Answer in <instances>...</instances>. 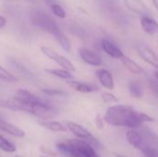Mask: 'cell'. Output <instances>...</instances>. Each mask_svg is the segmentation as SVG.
<instances>
[{
	"label": "cell",
	"mask_w": 158,
	"mask_h": 157,
	"mask_svg": "<svg viewBox=\"0 0 158 157\" xmlns=\"http://www.w3.org/2000/svg\"><path fill=\"white\" fill-rule=\"evenodd\" d=\"M101 98L106 103H117L118 101V99L113 93L108 92H103L101 93Z\"/></svg>",
	"instance_id": "28"
},
{
	"label": "cell",
	"mask_w": 158,
	"mask_h": 157,
	"mask_svg": "<svg viewBox=\"0 0 158 157\" xmlns=\"http://www.w3.org/2000/svg\"><path fill=\"white\" fill-rule=\"evenodd\" d=\"M104 120L112 126L135 129L141 127L143 123L152 122L154 119L147 114L136 111L131 105H116L106 110Z\"/></svg>",
	"instance_id": "1"
},
{
	"label": "cell",
	"mask_w": 158,
	"mask_h": 157,
	"mask_svg": "<svg viewBox=\"0 0 158 157\" xmlns=\"http://www.w3.org/2000/svg\"><path fill=\"white\" fill-rule=\"evenodd\" d=\"M31 20L33 26L43 30L55 36L56 33L61 31L60 28L55 21V19L43 10H34L31 15Z\"/></svg>",
	"instance_id": "3"
},
{
	"label": "cell",
	"mask_w": 158,
	"mask_h": 157,
	"mask_svg": "<svg viewBox=\"0 0 158 157\" xmlns=\"http://www.w3.org/2000/svg\"><path fill=\"white\" fill-rule=\"evenodd\" d=\"M7 1H8V0H7ZM29 1H30V0H29Z\"/></svg>",
	"instance_id": "38"
},
{
	"label": "cell",
	"mask_w": 158,
	"mask_h": 157,
	"mask_svg": "<svg viewBox=\"0 0 158 157\" xmlns=\"http://www.w3.org/2000/svg\"><path fill=\"white\" fill-rule=\"evenodd\" d=\"M44 72L48 73L49 75H53L56 78L63 79V80H72L74 76L71 74L70 71L64 69V68H44Z\"/></svg>",
	"instance_id": "18"
},
{
	"label": "cell",
	"mask_w": 158,
	"mask_h": 157,
	"mask_svg": "<svg viewBox=\"0 0 158 157\" xmlns=\"http://www.w3.org/2000/svg\"><path fill=\"white\" fill-rule=\"evenodd\" d=\"M141 26L144 32L149 35H156L158 33V22L148 15H143L141 18Z\"/></svg>",
	"instance_id": "11"
},
{
	"label": "cell",
	"mask_w": 158,
	"mask_h": 157,
	"mask_svg": "<svg viewBox=\"0 0 158 157\" xmlns=\"http://www.w3.org/2000/svg\"><path fill=\"white\" fill-rule=\"evenodd\" d=\"M139 132L143 136V143L158 147V137L156 136V134L154 131H152L149 128H146V127L142 128Z\"/></svg>",
	"instance_id": "16"
},
{
	"label": "cell",
	"mask_w": 158,
	"mask_h": 157,
	"mask_svg": "<svg viewBox=\"0 0 158 157\" xmlns=\"http://www.w3.org/2000/svg\"><path fill=\"white\" fill-rule=\"evenodd\" d=\"M54 37H55L56 41L60 44V46L63 50H65L66 52H70V49H71L70 41L62 31H59Z\"/></svg>",
	"instance_id": "22"
},
{
	"label": "cell",
	"mask_w": 158,
	"mask_h": 157,
	"mask_svg": "<svg viewBox=\"0 0 158 157\" xmlns=\"http://www.w3.org/2000/svg\"><path fill=\"white\" fill-rule=\"evenodd\" d=\"M10 64H11V66H12L19 73H20L24 78L28 79L29 81H34V80H35V79H34V75H33L31 72H30V70H28V68H27L26 67H24L20 62H19V61H17V60H11Z\"/></svg>",
	"instance_id": "20"
},
{
	"label": "cell",
	"mask_w": 158,
	"mask_h": 157,
	"mask_svg": "<svg viewBox=\"0 0 158 157\" xmlns=\"http://www.w3.org/2000/svg\"><path fill=\"white\" fill-rule=\"evenodd\" d=\"M0 107L4 109H9L14 111V106L11 101V98H3L0 97Z\"/></svg>",
	"instance_id": "29"
},
{
	"label": "cell",
	"mask_w": 158,
	"mask_h": 157,
	"mask_svg": "<svg viewBox=\"0 0 158 157\" xmlns=\"http://www.w3.org/2000/svg\"><path fill=\"white\" fill-rule=\"evenodd\" d=\"M15 157H25V156H23V155H17Z\"/></svg>",
	"instance_id": "37"
},
{
	"label": "cell",
	"mask_w": 158,
	"mask_h": 157,
	"mask_svg": "<svg viewBox=\"0 0 158 157\" xmlns=\"http://www.w3.org/2000/svg\"><path fill=\"white\" fill-rule=\"evenodd\" d=\"M42 92L48 96H60V97H65L68 95V93L60 89H52V88H44L42 90Z\"/></svg>",
	"instance_id": "26"
},
{
	"label": "cell",
	"mask_w": 158,
	"mask_h": 157,
	"mask_svg": "<svg viewBox=\"0 0 158 157\" xmlns=\"http://www.w3.org/2000/svg\"><path fill=\"white\" fill-rule=\"evenodd\" d=\"M16 97L19 98V100H21L22 102L26 103L30 106H31L32 111H33L32 115H34V108H35V106L38 104L43 102L39 97H37L32 93H31V92H29L28 90H25V89H19L17 91V93H16Z\"/></svg>",
	"instance_id": "6"
},
{
	"label": "cell",
	"mask_w": 158,
	"mask_h": 157,
	"mask_svg": "<svg viewBox=\"0 0 158 157\" xmlns=\"http://www.w3.org/2000/svg\"><path fill=\"white\" fill-rule=\"evenodd\" d=\"M126 136H127V140H128L129 143L137 149H140L142 147V145L143 144V136L141 135V133L139 131L129 130L127 132Z\"/></svg>",
	"instance_id": "17"
},
{
	"label": "cell",
	"mask_w": 158,
	"mask_h": 157,
	"mask_svg": "<svg viewBox=\"0 0 158 157\" xmlns=\"http://www.w3.org/2000/svg\"><path fill=\"white\" fill-rule=\"evenodd\" d=\"M95 75L100 84L106 90H113L115 88V82L111 72L106 68H98L95 71Z\"/></svg>",
	"instance_id": "7"
},
{
	"label": "cell",
	"mask_w": 158,
	"mask_h": 157,
	"mask_svg": "<svg viewBox=\"0 0 158 157\" xmlns=\"http://www.w3.org/2000/svg\"><path fill=\"white\" fill-rule=\"evenodd\" d=\"M79 55H80L81 58L88 65L99 67L103 63L102 58L99 55H97L96 53H94L87 48H81L79 50Z\"/></svg>",
	"instance_id": "8"
},
{
	"label": "cell",
	"mask_w": 158,
	"mask_h": 157,
	"mask_svg": "<svg viewBox=\"0 0 158 157\" xmlns=\"http://www.w3.org/2000/svg\"><path fill=\"white\" fill-rule=\"evenodd\" d=\"M155 78L158 80V70H156V72H155Z\"/></svg>",
	"instance_id": "34"
},
{
	"label": "cell",
	"mask_w": 158,
	"mask_h": 157,
	"mask_svg": "<svg viewBox=\"0 0 158 157\" xmlns=\"http://www.w3.org/2000/svg\"><path fill=\"white\" fill-rule=\"evenodd\" d=\"M101 46H102V49L105 51V53H106L109 56H111L113 58L120 59L124 56V53L117 45H115L111 41H109L107 39L102 40Z\"/></svg>",
	"instance_id": "12"
},
{
	"label": "cell",
	"mask_w": 158,
	"mask_h": 157,
	"mask_svg": "<svg viewBox=\"0 0 158 157\" xmlns=\"http://www.w3.org/2000/svg\"><path fill=\"white\" fill-rule=\"evenodd\" d=\"M150 89L152 90V92L155 93V95L158 98V80L155 79H149L148 81Z\"/></svg>",
	"instance_id": "30"
},
{
	"label": "cell",
	"mask_w": 158,
	"mask_h": 157,
	"mask_svg": "<svg viewBox=\"0 0 158 157\" xmlns=\"http://www.w3.org/2000/svg\"><path fill=\"white\" fill-rule=\"evenodd\" d=\"M139 56L149 65L154 67L158 70V55H156L153 50L146 46H141L138 48Z\"/></svg>",
	"instance_id": "10"
},
{
	"label": "cell",
	"mask_w": 158,
	"mask_h": 157,
	"mask_svg": "<svg viewBox=\"0 0 158 157\" xmlns=\"http://www.w3.org/2000/svg\"><path fill=\"white\" fill-rule=\"evenodd\" d=\"M0 149L6 153H14L17 150L16 146L11 142H9L8 140H6L5 137L1 135H0Z\"/></svg>",
	"instance_id": "25"
},
{
	"label": "cell",
	"mask_w": 158,
	"mask_h": 157,
	"mask_svg": "<svg viewBox=\"0 0 158 157\" xmlns=\"http://www.w3.org/2000/svg\"><path fill=\"white\" fill-rule=\"evenodd\" d=\"M40 157H54L53 155H41Z\"/></svg>",
	"instance_id": "35"
},
{
	"label": "cell",
	"mask_w": 158,
	"mask_h": 157,
	"mask_svg": "<svg viewBox=\"0 0 158 157\" xmlns=\"http://www.w3.org/2000/svg\"><path fill=\"white\" fill-rule=\"evenodd\" d=\"M40 125L54 132H66L68 130L66 125L57 121H41Z\"/></svg>",
	"instance_id": "19"
},
{
	"label": "cell",
	"mask_w": 158,
	"mask_h": 157,
	"mask_svg": "<svg viewBox=\"0 0 158 157\" xmlns=\"http://www.w3.org/2000/svg\"><path fill=\"white\" fill-rule=\"evenodd\" d=\"M116 157H126L124 155H116Z\"/></svg>",
	"instance_id": "36"
},
{
	"label": "cell",
	"mask_w": 158,
	"mask_h": 157,
	"mask_svg": "<svg viewBox=\"0 0 158 157\" xmlns=\"http://www.w3.org/2000/svg\"><path fill=\"white\" fill-rule=\"evenodd\" d=\"M50 7H51V10H52V12L54 13L55 16L58 17L59 19H65L66 18V16H67L66 11L59 4H57V3L51 4Z\"/></svg>",
	"instance_id": "27"
},
{
	"label": "cell",
	"mask_w": 158,
	"mask_h": 157,
	"mask_svg": "<svg viewBox=\"0 0 158 157\" xmlns=\"http://www.w3.org/2000/svg\"><path fill=\"white\" fill-rule=\"evenodd\" d=\"M157 43H158V42H157Z\"/></svg>",
	"instance_id": "39"
},
{
	"label": "cell",
	"mask_w": 158,
	"mask_h": 157,
	"mask_svg": "<svg viewBox=\"0 0 158 157\" xmlns=\"http://www.w3.org/2000/svg\"><path fill=\"white\" fill-rule=\"evenodd\" d=\"M0 130L11 135V136H14V137H17V138H23L25 137V131L22 130L21 129H19V127L4 120L3 118H0Z\"/></svg>",
	"instance_id": "13"
},
{
	"label": "cell",
	"mask_w": 158,
	"mask_h": 157,
	"mask_svg": "<svg viewBox=\"0 0 158 157\" xmlns=\"http://www.w3.org/2000/svg\"><path fill=\"white\" fill-rule=\"evenodd\" d=\"M125 6L131 12L137 15H146L147 7L143 0H124Z\"/></svg>",
	"instance_id": "14"
},
{
	"label": "cell",
	"mask_w": 158,
	"mask_h": 157,
	"mask_svg": "<svg viewBox=\"0 0 158 157\" xmlns=\"http://www.w3.org/2000/svg\"><path fill=\"white\" fill-rule=\"evenodd\" d=\"M153 5L158 10V0H153Z\"/></svg>",
	"instance_id": "33"
},
{
	"label": "cell",
	"mask_w": 158,
	"mask_h": 157,
	"mask_svg": "<svg viewBox=\"0 0 158 157\" xmlns=\"http://www.w3.org/2000/svg\"><path fill=\"white\" fill-rule=\"evenodd\" d=\"M140 150L145 155V157H158V147L143 143Z\"/></svg>",
	"instance_id": "23"
},
{
	"label": "cell",
	"mask_w": 158,
	"mask_h": 157,
	"mask_svg": "<svg viewBox=\"0 0 158 157\" xmlns=\"http://www.w3.org/2000/svg\"><path fill=\"white\" fill-rule=\"evenodd\" d=\"M120 61L122 63V65L131 73L135 74V75H141V74H143L144 73V70L143 68L138 64L136 63L134 60H132L131 58H130L129 56H123L121 58H120Z\"/></svg>",
	"instance_id": "15"
},
{
	"label": "cell",
	"mask_w": 158,
	"mask_h": 157,
	"mask_svg": "<svg viewBox=\"0 0 158 157\" xmlns=\"http://www.w3.org/2000/svg\"><path fill=\"white\" fill-rule=\"evenodd\" d=\"M0 80L7 82H17L19 81L14 74H12L9 70L3 68L2 66H0Z\"/></svg>",
	"instance_id": "24"
},
{
	"label": "cell",
	"mask_w": 158,
	"mask_h": 157,
	"mask_svg": "<svg viewBox=\"0 0 158 157\" xmlns=\"http://www.w3.org/2000/svg\"><path fill=\"white\" fill-rule=\"evenodd\" d=\"M41 52L49 59L53 60L55 63H56L57 65H59L61 68H63L64 69H67L70 72L75 71V67L74 65L65 56L59 55L58 53H56L55 50H53L52 48L45 46V45H42L41 46Z\"/></svg>",
	"instance_id": "5"
},
{
	"label": "cell",
	"mask_w": 158,
	"mask_h": 157,
	"mask_svg": "<svg viewBox=\"0 0 158 157\" xmlns=\"http://www.w3.org/2000/svg\"><path fill=\"white\" fill-rule=\"evenodd\" d=\"M129 92L131 95L134 98H142L143 95V86L138 81H132L129 83Z\"/></svg>",
	"instance_id": "21"
},
{
	"label": "cell",
	"mask_w": 158,
	"mask_h": 157,
	"mask_svg": "<svg viewBox=\"0 0 158 157\" xmlns=\"http://www.w3.org/2000/svg\"><path fill=\"white\" fill-rule=\"evenodd\" d=\"M67 83L69 86H70L76 92H79L81 93H91L94 92H97L99 90V88L95 84L78 81H74L73 79L72 80H67Z\"/></svg>",
	"instance_id": "9"
},
{
	"label": "cell",
	"mask_w": 158,
	"mask_h": 157,
	"mask_svg": "<svg viewBox=\"0 0 158 157\" xmlns=\"http://www.w3.org/2000/svg\"><path fill=\"white\" fill-rule=\"evenodd\" d=\"M65 124H66L67 129L69 130H70L79 139L86 141L87 143H89L94 148H99L100 147V143L98 142V140L96 138H94V136L91 132H89L81 125H80L78 123H75V122H71V121H66Z\"/></svg>",
	"instance_id": "4"
},
{
	"label": "cell",
	"mask_w": 158,
	"mask_h": 157,
	"mask_svg": "<svg viewBox=\"0 0 158 157\" xmlns=\"http://www.w3.org/2000/svg\"><path fill=\"white\" fill-rule=\"evenodd\" d=\"M95 125L100 130L104 129V120L102 119V118H101V116L99 114L96 115V118H95Z\"/></svg>",
	"instance_id": "31"
},
{
	"label": "cell",
	"mask_w": 158,
	"mask_h": 157,
	"mask_svg": "<svg viewBox=\"0 0 158 157\" xmlns=\"http://www.w3.org/2000/svg\"><path fill=\"white\" fill-rule=\"evenodd\" d=\"M56 149L70 157H99L94 147L81 139H69L56 143Z\"/></svg>",
	"instance_id": "2"
},
{
	"label": "cell",
	"mask_w": 158,
	"mask_h": 157,
	"mask_svg": "<svg viewBox=\"0 0 158 157\" xmlns=\"http://www.w3.org/2000/svg\"><path fill=\"white\" fill-rule=\"evenodd\" d=\"M7 24V21H6V19L4 17V16H1L0 15V29L4 28L5 26H6Z\"/></svg>",
	"instance_id": "32"
}]
</instances>
